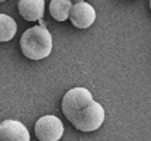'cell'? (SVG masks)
<instances>
[{"label":"cell","mask_w":151,"mask_h":141,"mask_svg":"<svg viewBox=\"0 0 151 141\" xmlns=\"http://www.w3.org/2000/svg\"><path fill=\"white\" fill-rule=\"evenodd\" d=\"M72 7L71 0H51L50 3V14L57 21H65L69 17V11Z\"/></svg>","instance_id":"obj_7"},{"label":"cell","mask_w":151,"mask_h":141,"mask_svg":"<svg viewBox=\"0 0 151 141\" xmlns=\"http://www.w3.org/2000/svg\"><path fill=\"white\" fill-rule=\"evenodd\" d=\"M16 33H17L16 21L7 14H0V42L10 41L16 35Z\"/></svg>","instance_id":"obj_8"},{"label":"cell","mask_w":151,"mask_h":141,"mask_svg":"<svg viewBox=\"0 0 151 141\" xmlns=\"http://www.w3.org/2000/svg\"><path fill=\"white\" fill-rule=\"evenodd\" d=\"M0 141H30V133L23 123L4 120L0 123Z\"/></svg>","instance_id":"obj_5"},{"label":"cell","mask_w":151,"mask_h":141,"mask_svg":"<svg viewBox=\"0 0 151 141\" xmlns=\"http://www.w3.org/2000/svg\"><path fill=\"white\" fill-rule=\"evenodd\" d=\"M3 1H6V0H0V3H3Z\"/></svg>","instance_id":"obj_10"},{"label":"cell","mask_w":151,"mask_h":141,"mask_svg":"<svg viewBox=\"0 0 151 141\" xmlns=\"http://www.w3.org/2000/svg\"><path fill=\"white\" fill-rule=\"evenodd\" d=\"M19 13L26 21H38L44 16V0H19Z\"/></svg>","instance_id":"obj_6"},{"label":"cell","mask_w":151,"mask_h":141,"mask_svg":"<svg viewBox=\"0 0 151 141\" xmlns=\"http://www.w3.org/2000/svg\"><path fill=\"white\" fill-rule=\"evenodd\" d=\"M150 10H151V0H150Z\"/></svg>","instance_id":"obj_11"},{"label":"cell","mask_w":151,"mask_h":141,"mask_svg":"<svg viewBox=\"0 0 151 141\" xmlns=\"http://www.w3.org/2000/svg\"><path fill=\"white\" fill-rule=\"evenodd\" d=\"M20 48L23 55L28 59H44L52 51V35L45 26H34L23 33Z\"/></svg>","instance_id":"obj_2"},{"label":"cell","mask_w":151,"mask_h":141,"mask_svg":"<svg viewBox=\"0 0 151 141\" xmlns=\"http://www.w3.org/2000/svg\"><path fill=\"white\" fill-rule=\"evenodd\" d=\"M34 130L40 141H58L64 134V124L57 116H42Z\"/></svg>","instance_id":"obj_3"},{"label":"cell","mask_w":151,"mask_h":141,"mask_svg":"<svg viewBox=\"0 0 151 141\" xmlns=\"http://www.w3.org/2000/svg\"><path fill=\"white\" fill-rule=\"evenodd\" d=\"M68 19L76 28L83 30V28H89L95 23L96 11L89 3H86L83 0V1H78V3L72 4Z\"/></svg>","instance_id":"obj_4"},{"label":"cell","mask_w":151,"mask_h":141,"mask_svg":"<svg viewBox=\"0 0 151 141\" xmlns=\"http://www.w3.org/2000/svg\"><path fill=\"white\" fill-rule=\"evenodd\" d=\"M62 113L79 131L91 133L105 121V109L93 100L86 87H73L62 99Z\"/></svg>","instance_id":"obj_1"},{"label":"cell","mask_w":151,"mask_h":141,"mask_svg":"<svg viewBox=\"0 0 151 141\" xmlns=\"http://www.w3.org/2000/svg\"><path fill=\"white\" fill-rule=\"evenodd\" d=\"M71 1H75V3H78V1H83V0H71Z\"/></svg>","instance_id":"obj_9"}]
</instances>
